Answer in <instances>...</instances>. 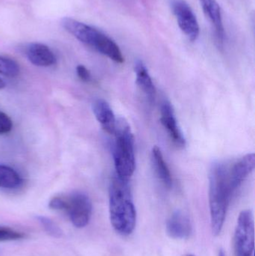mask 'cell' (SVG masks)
Masks as SVG:
<instances>
[{"mask_svg": "<svg viewBox=\"0 0 255 256\" xmlns=\"http://www.w3.org/2000/svg\"><path fill=\"white\" fill-rule=\"evenodd\" d=\"M232 167V162H219L213 165L210 172L211 228L216 236L221 233L232 197L243 184L235 176Z\"/></svg>", "mask_w": 255, "mask_h": 256, "instance_id": "6da1fadb", "label": "cell"}, {"mask_svg": "<svg viewBox=\"0 0 255 256\" xmlns=\"http://www.w3.org/2000/svg\"><path fill=\"white\" fill-rule=\"evenodd\" d=\"M109 216L117 233L128 236L134 231L136 210L129 182L121 180L115 174L109 186Z\"/></svg>", "mask_w": 255, "mask_h": 256, "instance_id": "7a4b0ae2", "label": "cell"}, {"mask_svg": "<svg viewBox=\"0 0 255 256\" xmlns=\"http://www.w3.org/2000/svg\"><path fill=\"white\" fill-rule=\"evenodd\" d=\"M61 25L76 39L98 51L116 63L124 62V58L118 45L100 30L72 18H65Z\"/></svg>", "mask_w": 255, "mask_h": 256, "instance_id": "3957f363", "label": "cell"}, {"mask_svg": "<svg viewBox=\"0 0 255 256\" xmlns=\"http://www.w3.org/2000/svg\"><path fill=\"white\" fill-rule=\"evenodd\" d=\"M113 158L116 176L129 182L136 168L134 136L130 124L124 118L117 120L115 126Z\"/></svg>", "mask_w": 255, "mask_h": 256, "instance_id": "277c9868", "label": "cell"}, {"mask_svg": "<svg viewBox=\"0 0 255 256\" xmlns=\"http://www.w3.org/2000/svg\"><path fill=\"white\" fill-rule=\"evenodd\" d=\"M235 256H253L255 248L254 216L250 210L240 214L235 228Z\"/></svg>", "mask_w": 255, "mask_h": 256, "instance_id": "5b68a950", "label": "cell"}, {"mask_svg": "<svg viewBox=\"0 0 255 256\" xmlns=\"http://www.w3.org/2000/svg\"><path fill=\"white\" fill-rule=\"evenodd\" d=\"M169 4L181 31L192 42L200 34V27L196 14L185 0H169Z\"/></svg>", "mask_w": 255, "mask_h": 256, "instance_id": "8992f818", "label": "cell"}, {"mask_svg": "<svg viewBox=\"0 0 255 256\" xmlns=\"http://www.w3.org/2000/svg\"><path fill=\"white\" fill-rule=\"evenodd\" d=\"M66 212L76 228H84L91 219L92 204L89 197L83 192H76L67 198Z\"/></svg>", "mask_w": 255, "mask_h": 256, "instance_id": "52a82bcc", "label": "cell"}, {"mask_svg": "<svg viewBox=\"0 0 255 256\" xmlns=\"http://www.w3.org/2000/svg\"><path fill=\"white\" fill-rule=\"evenodd\" d=\"M160 121L167 131L172 143L178 148H184L186 146V140L182 131L178 126L173 106L169 100H164L160 108Z\"/></svg>", "mask_w": 255, "mask_h": 256, "instance_id": "ba28073f", "label": "cell"}, {"mask_svg": "<svg viewBox=\"0 0 255 256\" xmlns=\"http://www.w3.org/2000/svg\"><path fill=\"white\" fill-rule=\"evenodd\" d=\"M199 2L204 13L213 26L217 46L223 48L224 45L225 28L220 4L217 0H199Z\"/></svg>", "mask_w": 255, "mask_h": 256, "instance_id": "9c48e42d", "label": "cell"}, {"mask_svg": "<svg viewBox=\"0 0 255 256\" xmlns=\"http://www.w3.org/2000/svg\"><path fill=\"white\" fill-rule=\"evenodd\" d=\"M193 231L191 221L184 212H175L166 222V232L169 237L174 239H187Z\"/></svg>", "mask_w": 255, "mask_h": 256, "instance_id": "30bf717a", "label": "cell"}, {"mask_svg": "<svg viewBox=\"0 0 255 256\" xmlns=\"http://www.w3.org/2000/svg\"><path fill=\"white\" fill-rule=\"evenodd\" d=\"M26 56L31 64L37 67H49L56 62L55 54L43 44H30L26 49Z\"/></svg>", "mask_w": 255, "mask_h": 256, "instance_id": "8fae6325", "label": "cell"}, {"mask_svg": "<svg viewBox=\"0 0 255 256\" xmlns=\"http://www.w3.org/2000/svg\"><path fill=\"white\" fill-rule=\"evenodd\" d=\"M93 112L105 132L114 134L117 120L109 104L103 99H97L93 103Z\"/></svg>", "mask_w": 255, "mask_h": 256, "instance_id": "7c38bea8", "label": "cell"}, {"mask_svg": "<svg viewBox=\"0 0 255 256\" xmlns=\"http://www.w3.org/2000/svg\"><path fill=\"white\" fill-rule=\"evenodd\" d=\"M136 84L150 102H154L156 96V88L148 69L142 61H136L135 64Z\"/></svg>", "mask_w": 255, "mask_h": 256, "instance_id": "4fadbf2b", "label": "cell"}, {"mask_svg": "<svg viewBox=\"0 0 255 256\" xmlns=\"http://www.w3.org/2000/svg\"><path fill=\"white\" fill-rule=\"evenodd\" d=\"M151 160H152L154 170L165 188L167 189L172 188V183H173L172 174L167 164L165 161L161 150L157 146L153 148L151 152Z\"/></svg>", "mask_w": 255, "mask_h": 256, "instance_id": "5bb4252c", "label": "cell"}, {"mask_svg": "<svg viewBox=\"0 0 255 256\" xmlns=\"http://www.w3.org/2000/svg\"><path fill=\"white\" fill-rule=\"evenodd\" d=\"M22 180L17 172L7 166L0 165V188L15 189L22 184Z\"/></svg>", "mask_w": 255, "mask_h": 256, "instance_id": "9a60e30c", "label": "cell"}, {"mask_svg": "<svg viewBox=\"0 0 255 256\" xmlns=\"http://www.w3.org/2000/svg\"><path fill=\"white\" fill-rule=\"evenodd\" d=\"M19 74V66L14 60L0 56V74L7 78H15Z\"/></svg>", "mask_w": 255, "mask_h": 256, "instance_id": "2e32d148", "label": "cell"}, {"mask_svg": "<svg viewBox=\"0 0 255 256\" xmlns=\"http://www.w3.org/2000/svg\"><path fill=\"white\" fill-rule=\"evenodd\" d=\"M24 234L7 227L0 226V242H10L23 238Z\"/></svg>", "mask_w": 255, "mask_h": 256, "instance_id": "e0dca14e", "label": "cell"}, {"mask_svg": "<svg viewBox=\"0 0 255 256\" xmlns=\"http://www.w3.org/2000/svg\"><path fill=\"white\" fill-rule=\"evenodd\" d=\"M38 220L44 230L49 234L55 238H58L61 236V232L60 228L49 218H45V216H39Z\"/></svg>", "mask_w": 255, "mask_h": 256, "instance_id": "ac0fdd59", "label": "cell"}, {"mask_svg": "<svg viewBox=\"0 0 255 256\" xmlns=\"http://www.w3.org/2000/svg\"><path fill=\"white\" fill-rule=\"evenodd\" d=\"M13 123L8 116L0 112V134H7L11 130Z\"/></svg>", "mask_w": 255, "mask_h": 256, "instance_id": "d6986e66", "label": "cell"}, {"mask_svg": "<svg viewBox=\"0 0 255 256\" xmlns=\"http://www.w3.org/2000/svg\"><path fill=\"white\" fill-rule=\"evenodd\" d=\"M49 207L52 210H66L67 198L63 197H55L49 202Z\"/></svg>", "mask_w": 255, "mask_h": 256, "instance_id": "ffe728a7", "label": "cell"}, {"mask_svg": "<svg viewBox=\"0 0 255 256\" xmlns=\"http://www.w3.org/2000/svg\"><path fill=\"white\" fill-rule=\"evenodd\" d=\"M76 74L84 82H88L91 80V74H90L89 70L82 64H79L76 67Z\"/></svg>", "mask_w": 255, "mask_h": 256, "instance_id": "44dd1931", "label": "cell"}, {"mask_svg": "<svg viewBox=\"0 0 255 256\" xmlns=\"http://www.w3.org/2000/svg\"><path fill=\"white\" fill-rule=\"evenodd\" d=\"M4 87H5V82H4V81L0 78V90H2Z\"/></svg>", "mask_w": 255, "mask_h": 256, "instance_id": "7402d4cb", "label": "cell"}, {"mask_svg": "<svg viewBox=\"0 0 255 256\" xmlns=\"http://www.w3.org/2000/svg\"><path fill=\"white\" fill-rule=\"evenodd\" d=\"M187 256H193V255H188Z\"/></svg>", "mask_w": 255, "mask_h": 256, "instance_id": "603a6c76", "label": "cell"}]
</instances>
